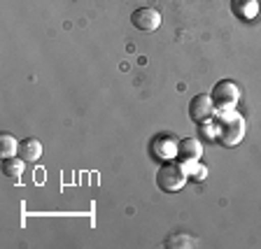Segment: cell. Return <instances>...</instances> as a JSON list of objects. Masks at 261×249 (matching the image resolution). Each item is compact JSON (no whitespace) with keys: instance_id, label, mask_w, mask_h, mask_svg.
Returning <instances> with one entry per match:
<instances>
[{"instance_id":"6da1fadb","label":"cell","mask_w":261,"mask_h":249,"mask_svg":"<svg viewBox=\"0 0 261 249\" xmlns=\"http://www.w3.org/2000/svg\"><path fill=\"white\" fill-rule=\"evenodd\" d=\"M187 179H189V175H187L182 163L166 161L161 163V168L156 173V186L163 193H177V191H182L187 186Z\"/></svg>"},{"instance_id":"7a4b0ae2","label":"cell","mask_w":261,"mask_h":249,"mask_svg":"<svg viewBox=\"0 0 261 249\" xmlns=\"http://www.w3.org/2000/svg\"><path fill=\"white\" fill-rule=\"evenodd\" d=\"M219 142L226 147H233L245 135V121L233 109H222V126H219Z\"/></svg>"},{"instance_id":"3957f363","label":"cell","mask_w":261,"mask_h":249,"mask_svg":"<svg viewBox=\"0 0 261 249\" xmlns=\"http://www.w3.org/2000/svg\"><path fill=\"white\" fill-rule=\"evenodd\" d=\"M212 103L217 109H236L240 100V87L233 79H219L210 91Z\"/></svg>"},{"instance_id":"277c9868","label":"cell","mask_w":261,"mask_h":249,"mask_svg":"<svg viewBox=\"0 0 261 249\" xmlns=\"http://www.w3.org/2000/svg\"><path fill=\"white\" fill-rule=\"evenodd\" d=\"M177 145L179 140L173 133H159L149 140V154L161 163L173 161V158H177Z\"/></svg>"},{"instance_id":"5b68a950","label":"cell","mask_w":261,"mask_h":249,"mask_svg":"<svg viewBox=\"0 0 261 249\" xmlns=\"http://www.w3.org/2000/svg\"><path fill=\"white\" fill-rule=\"evenodd\" d=\"M215 112H217V107L212 103V96H207V93H198L189 100V119L196 121V124L210 121L215 117Z\"/></svg>"},{"instance_id":"8992f818","label":"cell","mask_w":261,"mask_h":249,"mask_svg":"<svg viewBox=\"0 0 261 249\" xmlns=\"http://www.w3.org/2000/svg\"><path fill=\"white\" fill-rule=\"evenodd\" d=\"M130 21L138 31H145V33H152L161 26V12L154 10V7H138L133 14H130Z\"/></svg>"},{"instance_id":"52a82bcc","label":"cell","mask_w":261,"mask_h":249,"mask_svg":"<svg viewBox=\"0 0 261 249\" xmlns=\"http://www.w3.org/2000/svg\"><path fill=\"white\" fill-rule=\"evenodd\" d=\"M203 156V145L198 137H182L177 145V161L179 163H194L201 161Z\"/></svg>"},{"instance_id":"ba28073f","label":"cell","mask_w":261,"mask_h":249,"mask_svg":"<svg viewBox=\"0 0 261 249\" xmlns=\"http://www.w3.org/2000/svg\"><path fill=\"white\" fill-rule=\"evenodd\" d=\"M261 12L259 0H231V14L238 21H254Z\"/></svg>"},{"instance_id":"9c48e42d","label":"cell","mask_w":261,"mask_h":249,"mask_svg":"<svg viewBox=\"0 0 261 249\" xmlns=\"http://www.w3.org/2000/svg\"><path fill=\"white\" fill-rule=\"evenodd\" d=\"M16 156H21L26 163H35L42 156V142L38 137H26V140L19 142V152Z\"/></svg>"},{"instance_id":"30bf717a","label":"cell","mask_w":261,"mask_h":249,"mask_svg":"<svg viewBox=\"0 0 261 249\" xmlns=\"http://www.w3.org/2000/svg\"><path fill=\"white\" fill-rule=\"evenodd\" d=\"M3 175L12 182H19L23 175V158L21 156H7L3 158Z\"/></svg>"},{"instance_id":"8fae6325","label":"cell","mask_w":261,"mask_h":249,"mask_svg":"<svg viewBox=\"0 0 261 249\" xmlns=\"http://www.w3.org/2000/svg\"><path fill=\"white\" fill-rule=\"evenodd\" d=\"M16 152H19V142H16V137L10 135V133H5V135L0 137V154H3V158L16 156Z\"/></svg>"},{"instance_id":"7c38bea8","label":"cell","mask_w":261,"mask_h":249,"mask_svg":"<svg viewBox=\"0 0 261 249\" xmlns=\"http://www.w3.org/2000/svg\"><path fill=\"white\" fill-rule=\"evenodd\" d=\"M185 165V170H187V175H189V179H194V182H203V179L207 177V168L205 165H201L198 161H194V163H182Z\"/></svg>"},{"instance_id":"4fadbf2b","label":"cell","mask_w":261,"mask_h":249,"mask_svg":"<svg viewBox=\"0 0 261 249\" xmlns=\"http://www.w3.org/2000/svg\"><path fill=\"white\" fill-rule=\"evenodd\" d=\"M196 240L191 235H170L166 240V247H194Z\"/></svg>"}]
</instances>
